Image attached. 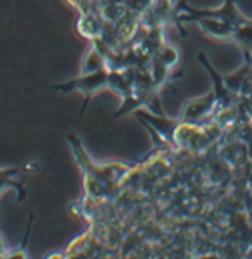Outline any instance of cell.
<instances>
[{"label":"cell","instance_id":"cell-1","mask_svg":"<svg viewBox=\"0 0 252 259\" xmlns=\"http://www.w3.org/2000/svg\"><path fill=\"white\" fill-rule=\"evenodd\" d=\"M107 85H109V73H106V69H99L94 71V73H81V76L76 78V80L62 83V85H56L54 89L61 92L78 90L85 95V102H88L92 99V95L104 90Z\"/></svg>","mask_w":252,"mask_h":259},{"label":"cell","instance_id":"cell-2","mask_svg":"<svg viewBox=\"0 0 252 259\" xmlns=\"http://www.w3.org/2000/svg\"><path fill=\"white\" fill-rule=\"evenodd\" d=\"M214 99H216V95L211 92V94H207L202 99L190 100V102L183 107V112H182L183 116H182V118L183 119H197V118H200V116H204L205 112L213 107Z\"/></svg>","mask_w":252,"mask_h":259},{"label":"cell","instance_id":"cell-3","mask_svg":"<svg viewBox=\"0 0 252 259\" xmlns=\"http://www.w3.org/2000/svg\"><path fill=\"white\" fill-rule=\"evenodd\" d=\"M104 69L102 68V59L97 54V50L92 49L90 52L87 54V59H85V66H83V73H94V71Z\"/></svg>","mask_w":252,"mask_h":259}]
</instances>
